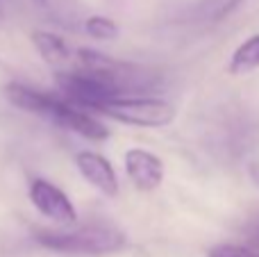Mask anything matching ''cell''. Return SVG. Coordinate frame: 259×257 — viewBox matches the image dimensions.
<instances>
[{
	"label": "cell",
	"instance_id": "obj_1",
	"mask_svg": "<svg viewBox=\"0 0 259 257\" xmlns=\"http://www.w3.org/2000/svg\"><path fill=\"white\" fill-rule=\"evenodd\" d=\"M5 96L12 105L21 107L23 112L36 114L55 125L71 130L75 135L91 141H103L109 137V130L105 123H100L91 112L73 105L62 94H48V91L34 89V87L21 84V82H9L5 87Z\"/></svg>",
	"mask_w": 259,
	"mask_h": 257
},
{
	"label": "cell",
	"instance_id": "obj_2",
	"mask_svg": "<svg viewBox=\"0 0 259 257\" xmlns=\"http://www.w3.org/2000/svg\"><path fill=\"white\" fill-rule=\"evenodd\" d=\"M34 241L53 253L64 255H112L125 248L127 237L121 228L109 223H87L73 230H57V228H36L32 232Z\"/></svg>",
	"mask_w": 259,
	"mask_h": 257
},
{
	"label": "cell",
	"instance_id": "obj_3",
	"mask_svg": "<svg viewBox=\"0 0 259 257\" xmlns=\"http://www.w3.org/2000/svg\"><path fill=\"white\" fill-rule=\"evenodd\" d=\"M98 114L134 127H164L173 123L175 107L150 96H121L105 100L98 107Z\"/></svg>",
	"mask_w": 259,
	"mask_h": 257
},
{
	"label": "cell",
	"instance_id": "obj_4",
	"mask_svg": "<svg viewBox=\"0 0 259 257\" xmlns=\"http://www.w3.org/2000/svg\"><path fill=\"white\" fill-rule=\"evenodd\" d=\"M30 200L44 217L53 219L57 223L66 226V223L77 221V209L71 203V198L57 185L44 180V178H34L30 182Z\"/></svg>",
	"mask_w": 259,
	"mask_h": 257
},
{
	"label": "cell",
	"instance_id": "obj_5",
	"mask_svg": "<svg viewBox=\"0 0 259 257\" xmlns=\"http://www.w3.org/2000/svg\"><path fill=\"white\" fill-rule=\"evenodd\" d=\"M125 171L139 191H152L164 180V162L143 148H130L125 153Z\"/></svg>",
	"mask_w": 259,
	"mask_h": 257
},
{
	"label": "cell",
	"instance_id": "obj_6",
	"mask_svg": "<svg viewBox=\"0 0 259 257\" xmlns=\"http://www.w3.org/2000/svg\"><path fill=\"white\" fill-rule=\"evenodd\" d=\"M75 166L80 176L89 182L94 189H98L105 196H116L118 194V176L109 159H105L100 153L94 150H80L75 155Z\"/></svg>",
	"mask_w": 259,
	"mask_h": 257
},
{
	"label": "cell",
	"instance_id": "obj_7",
	"mask_svg": "<svg viewBox=\"0 0 259 257\" xmlns=\"http://www.w3.org/2000/svg\"><path fill=\"white\" fill-rule=\"evenodd\" d=\"M32 44L36 46L39 55L50 66H64V64H68L73 59L68 44L59 34H53V32H44V30L32 32Z\"/></svg>",
	"mask_w": 259,
	"mask_h": 257
},
{
	"label": "cell",
	"instance_id": "obj_8",
	"mask_svg": "<svg viewBox=\"0 0 259 257\" xmlns=\"http://www.w3.org/2000/svg\"><path fill=\"white\" fill-rule=\"evenodd\" d=\"M255 68H259V32L234 50L232 62H230V73H234V75L252 73Z\"/></svg>",
	"mask_w": 259,
	"mask_h": 257
},
{
	"label": "cell",
	"instance_id": "obj_9",
	"mask_svg": "<svg viewBox=\"0 0 259 257\" xmlns=\"http://www.w3.org/2000/svg\"><path fill=\"white\" fill-rule=\"evenodd\" d=\"M84 30L87 34L98 41H112L118 36V25L107 16H89L84 23Z\"/></svg>",
	"mask_w": 259,
	"mask_h": 257
},
{
	"label": "cell",
	"instance_id": "obj_10",
	"mask_svg": "<svg viewBox=\"0 0 259 257\" xmlns=\"http://www.w3.org/2000/svg\"><path fill=\"white\" fill-rule=\"evenodd\" d=\"M207 257H259L252 248L248 246H237V244H219L209 250Z\"/></svg>",
	"mask_w": 259,
	"mask_h": 257
},
{
	"label": "cell",
	"instance_id": "obj_11",
	"mask_svg": "<svg viewBox=\"0 0 259 257\" xmlns=\"http://www.w3.org/2000/svg\"><path fill=\"white\" fill-rule=\"evenodd\" d=\"M250 248L259 255V223L255 226V230H252V246H250Z\"/></svg>",
	"mask_w": 259,
	"mask_h": 257
}]
</instances>
